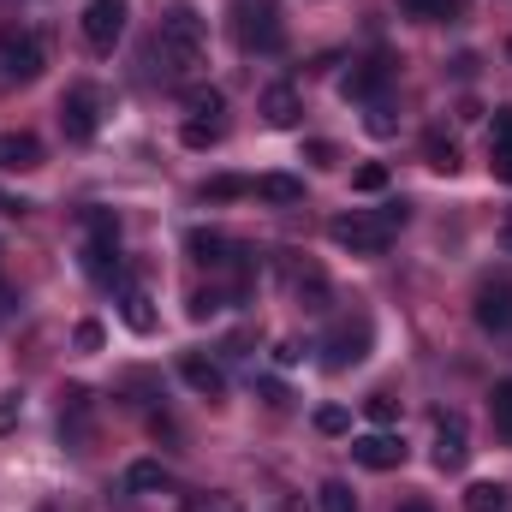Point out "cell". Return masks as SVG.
<instances>
[{
    "label": "cell",
    "mask_w": 512,
    "mask_h": 512,
    "mask_svg": "<svg viewBox=\"0 0 512 512\" xmlns=\"http://www.w3.org/2000/svg\"><path fill=\"white\" fill-rule=\"evenodd\" d=\"M399 227H405V203H382L376 215H370V209L334 215V221H328V239H334L340 251H352V256H382Z\"/></svg>",
    "instance_id": "1"
},
{
    "label": "cell",
    "mask_w": 512,
    "mask_h": 512,
    "mask_svg": "<svg viewBox=\"0 0 512 512\" xmlns=\"http://www.w3.org/2000/svg\"><path fill=\"white\" fill-rule=\"evenodd\" d=\"M155 48H161V60H167V72H173V78H179V72H197V66H203V54H209V30H203L197 6H185V0H179V6H167Z\"/></svg>",
    "instance_id": "2"
},
{
    "label": "cell",
    "mask_w": 512,
    "mask_h": 512,
    "mask_svg": "<svg viewBox=\"0 0 512 512\" xmlns=\"http://www.w3.org/2000/svg\"><path fill=\"white\" fill-rule=\"evenodd\" d=\"M233 42H239L245 54H280V48H286L280 6H274V0H239V6H233Z\"/></svg>",
    "instance_id": "3"
},
{
    "label": "cell",
    "mask_w": 512,
    "mask_h": 512,
    "mask_svg": "<svg viewBox=\"0 0 512 512\" xmlns=\"http://www.w3.org/2000/svg\"><path fill=\"white\" fill-rule=\"evenodd\" d=\"M84 274L90 280L120 274V221H114V209H84Z\"/></svg>",
    "instance_id": "4"
},
{
    "label": "cell",
    "mask_w": 512,
    "mask_h": 512,
    "mask_svg": "<svg viewBox=\"0 0 512 512\" xmlns=\"http://www.w3.org/2000/svg\"><path fill=\"white\" fill-rule=\"evenodd\" d=\"M48 66V42L36 30H12L0 36V90H18V84H36Z\"/></svg>",
    "instance_id": "5"
},
{
    "label": "cell",
    "mask_w": 512,
    "mask_h": 512,
    "mask_svg": "<svg viewBox=\"0 0 512 512\" xmlns=\"http://www.w3.org/2000/svg\"><path fill=\"white\" fill-rule=\"evenodd\" d=\"M370 340H376V328H370V316L358 310V316H340L334 328H328V340H322V370H352V364H364L370 358Z\"/></svg>",
    "instance_id": "6"
},
{
    "label": "cell",
    "mask_w": 512,
    "mask_h": 512,
    "mask_svg": "<svg viewBox=\"0 0 512 512\" xmlns=\"http://www.w3.org/2000/svg\"><path fill=\"white\" fill-rule=\"evenodd\" d=\"M96 108H102V102H96L90 84H72V90L60 96V131H66V143H90V137H96V126H102Z\"/></svg>",
    "instance_id": "7"
},
{
    "label": "cell",
    "mask_w": 512,
    "mask_h": 512,
    "mask_svg": "<svg viewBox=\"0 0 512 512\" xmlns=\"http://www.w3.org/2000/svg\"><path fill=\"white\" fill-rule=\"evenodd\" d=\"M78 24H84V42L96 54H114V42L126 36V0H90Z\"/></svg>",
    "instance_id": "8"
},
{
    "label": "cell",
    "mask_w": 512,
    "mask_h": 512,
    "mask_svg": "<svg viewBox=\"0 0 512 512\" xmlns=\"http://www.w3.org/2000/svg\"><path fill=\"white\" fill-rule=\"evenodd\" d=\"M280 274H286V286H292V298H298L304 310H328V274H322L316 262L280 256Z\"/></svg>",
    "instance_id": "9"
},
{
    "label": "cell",
    "mask_w": 512,
    "mask_h": 512,
    "mask_svg": "<svg viewBox=\"0 0 512 512\" xmlns=\"http://www.w3.org/2000/svg\"><path fill=\"white\" fill-rule=\"evenodd\" d=\"M387 78H393V60H387V54H370V60H358V66L346 72L340 96H346V102H382Z\"/></svg>",
    "instance_id": "10"
},
{
    "label": "cell",
    "mask_w": 512,
    "mask_h": 512,
    "mask_svg": "<svg viewBox=\"0 0 512 512\" xmlns=\"http://www.w3.org/2000/svg\"><path fill=\"white\" fill-rule=\"evenodd\" d=\"M471 316H477V328H483V334H507V328H512V286H507V280H483V286H477Z\"/></svg>",
    "instance_id": "11"
},
{
    "label": "cell",
    "mask_w": 512,
    "mask_h": 512,
    "mask_svg": "<svg viewBox=\"0 0 512 512\" xmlns=\"http://www.w3.org/2000/svg\"><path fill=\"white\" fill-rule=\"evenodd\" d=\"M465 459H471V441H465V417H459V411L435 417V465H441V471H465Z\"/></svg>",
    "instance_id": "12"
},
{
    "label": "cell",
    "mask_w": 512,
    "mask_h": 512,
    "mask_svg": "<svg viewBox=\"0 0 512 512\" xmlns=\"http://www.w3.org/2000/svg\"><path fill=\"white\" fill-rule=\"evenodd\" d=\"M352 459H358L364 471H399V465H405V447H399V435L370 429V435H358V441H352Z\"/></svg>",
    "instance_id": "13"
},
{
    "label": "cell",
    "mask_w": 512,
    "mask_h": 512,
    "mask_svg": "<svg viewBox=\"0 0 512 512\" xmlns=\"http://www.w3.org/2000/svg\"><path fill=\"white\" fill-rule=\"evenodd\" d=\"M42 167V143L30 131H0V173H36Z\"/></svg>",
    "instance_id": "14"
},
{
    "label": "cell",
    "mask_w": 512,
    "mask_h": 512,
    "mask_svg": "<svg viewBox=\"0 0 512 512\" xmlns=\"http://www.w3.org/2000/svg\"><path fill=\"white\" fill-rule=\"evenodd\" d=\"M179 376H185L191 393H203V399H221V393H227L221 364H215V358H203V352H185V358H179Z\"/></svg>",
    "instance_id": "15"
},
{
    "label": "cell",
    "mask_w": 512,
    "mask_h": 512,
    "mask_svg": "<svg viewBox=\"0 0 512 512\" xmlns=\"http://www.w3.org/2000/svg\"><path fill=\"white\" fill-rule=\"evenodd\" d=\"M185 251H191V262H203V268H233L239 256H233V239H221V233H185Z\"/></svg>",
    "instance_id": "16"
},
{
    "label": "cell",
    "mask_w": 512,
    "mask_h": 512,
    "mask_svg": "<svg viewBox=\"0 0 512 512\" xmlns=\"http://www.w3.org/2000/svg\"><path fill=\"white\" fill-rule=\"evenodd\" d=\"M298 114H304V108H298V90H292V84H274V90L262 96V120H268L274 131H292Z\"/></svg>",
    "instance_id": "17"
},
{
    "label": "cell",
    "mask_w": 512,
    "mask_h": 512,
    "mask_svg": "<svg viewBox=\"0 0 512 512\" xmlns=\"http://www.w3.org/2000/svg\"><path fill=\"white\" fill-rule=\"evenodd\" d=\"M489 167H495V179H512V108H495V126H489Z\"/></svg>",
    "instance_id": "18"
},
{
    "label": "cell",
    "mask_w": 512,
    "mask_h": 512,
    "mask_svg": "<svg viewBox=\"0 0 512 512\" xmlns=\"http://www.w3.org/2000/svg\"><path fill=\"white\" fill-rule=\"evenodd\" d=\"M60 435H66V441H84V435H90V393H84V387H66V405H60Z\"/></svg>",
    "instance_id": "19"
},
{
    "label": "cell",
    "mask_w": 512,
    "mask_h": 512,
    "mask_svg": "<svg viewBox=\"0 0 512 512\" xmlns=\"http://www.w3.org/2000/svg\"><path fill=\"white\" fill-rule=\"evenodd\" d=\"M120 310H126L131 334H155V298H149L143 286H126V292H120Z\"/></svg>",
    "instance_id": "20"
},
{
    "label": "cell",
    "mask_w": 512,
    "mask_h": 512,
    "mask_svg": "<svg viewBox=\"0 0 512 512\" xmlns=\"http://www.w3.org/2000/svg\"><path fill=\"white\" fill-rule=\"evenodd\" d=\"M251 197H262V203H304V185L292 173H262V179H251Z\"/></svg>",
    "instance_id": "21"
},
{
    "label": "cell",
    "mask_w": 512,
    "mask_h": 512,
    "mask_svg": "<svg viewBox=\"0 0 512 512\" xmlns=\"http://www.w3.org/2000/svg\"><path fill=\"white\" fill-rule=\"evenodd\" d=\"M489 423H495V435L512 447V376L495 382V393H489Z\"/></svg>",
    "instance_id": "22"
},
{
    "label": "cell",
    "mask_w": 512,
    "mask_h": 512,
    "mask_svg": "<svg viewBox=\"0 0 512 512\" xmlns=\"http://www.w3.org/2000/svg\"><path fill=\"white\" fill-rule=\"evenodd\" d=\"M126 489L131 495H155V489H167V465H155V459H137L126 471Z\"/></svg>",
    "instance_id": "23"
},
{
    "label": "cell",
    "mask_w": 512,
    "mask_h": 512,
    "mask_svg": "<svg viewBox=\"0 0 512 512\" xmlns=\"http://www.w3.org/2000/svg\"><path fill=\"white\" fill-rule=\"evenodd\" d=\"M423 155H429V167H435V173H459V143H453V137L429 131V137H423Z\"/></svg>",
    "instance_id": "24"
},
{
    "label": "cell",
    "mask_w": 512,
    "mask_h": 512,
    "mask_svg": "<svg viewBox=\"0 0 512 512\" xmlns=\"http://www.w3.org/2000/svg\"><path fill=\"white\" fill-rule=\"evenodd\" d=\"M399 12L417 18V24H447L459 12V0H399Z\"/></svg>",
    "instance_id": "25"
},
{
    "label": "cell",
    "mask_w": 512,
    "mask_h": 512,
    "mask_svg": "<svg viewBox=\"0 0 512 512\" xmlns=\"http://www.w3.org/2000/svg\"><path fill=\"white\" fill-rule=\"evenodd\" d=\"M185 108H191V120H227V96L221 90H185Z\"/></svg>",
    "instance_id": "26"
},
{
    "label": "cell",
    "mask_w": 512,
    "mask_h": 512,
    "mask_svg": "<svg viewBox=\"0 0 512 512\" xmlns=\"http://www.w3.org/2000/svg\"><path fill=\"white\" fill-rule=\"evenodd\" d=\"M465 512H507V489L501 483H471L465 489Z\"/></svg>",
    "instance_id": "27"
},
{
    "label": "cell",
    "mask_w": 512,
    "mask_h": 512,
    "mask_svg": "<svg viewBox=\"0 0 512 512\" xmlns=\"http://www.w3.org/2000/svg\"><path fill=\"white\" fill-rule=\"evenodd\" d=\"M233 197H251V179L221 173V179H209V185H203V203H233Z\"/></svg>",
    "instance_id": "28"
},
{
    "label": "cell",
    "mask_w": 512,
    "mask_h": 512,
    "mask_svg": "<svg viewBox=\"0 0 512 512\" xmlns=\"http://www.w3.org/2000/svg\"><path fill=\"white\" fill-rule=\"evenodd\" d=\"M316 501H322V512H358V501H352V489H346L340 477H328V483L316 489Z\"/></svg>",
    "instance_id": "29"
},
{
    "label": "cell",
    "mask_w": 512,
    "mask_h": 512,
    "mask_svg": "<svg viewBox=\"0 0 512 512\" xmlns=\"http://www.w3.org/2000/svg\"><path fill=\"white\" fill-rule=\"evenodd\" d=\"M227 137V120H185V143L191 149H209V143H221Z\"/></svg>",
    "instance_id": "30"
},
{
    "label": "cell",
    "mask_w": 512,
    "mask_h": 512,
    "mask_svg": "<svg viewBox=\"0 0 512 512\" xmlns=\"http://www.w3.org/2000/svg\"><path fill=\"white\" fill-rule=\"evenodd\" d=\"M364 411H370V423H376V429H393V423H399V399H393V393H370V399H364Z\"/></svg>",
    "instance_id": "31"
},
{
    "label": "cell",
    "mask_w": 512,
    "mask_h": 512,
    "mask_svg": "<svg viewBox=\"0 0 512 512\" xmlns=\"http://www.w3.org/2000/svg\"><path fill=\"white\" fill-rule=\"evenodd\" d=\"M316 429H322V435H346V429H352L346 405H322V411H316Z\"/></svg>",
    "instance_id": "32"
},
{
    "label": "cell",
    "mask_w": 512,
    "mask_h": 512,
    "mask_svg": "<svg viewBox=\"0 0 512 512\" xmlns=\"http://www.w3.org/2000/svg\"><path fill=\"white\" fill-rule=\"evenodd\" d=\"M352 185H358V191H387V167L382 161H364V167L352 173Z\"/></svg>",
    "instance_id": "33"
},
{
    "label": "cell",
    "mask_w": 512,
    "mask_h": 512,
    "mask_svg": "<svg viewBox=\"0 0 512 512\" xmlns=\"http://www.w3.org/2000/svg\"><path fill=\"white\" fill-rule=\"evenodd\" d=\"M185 512H245V507H239L233 495H191V501H185Z\"/></svg>",
    "instance_id": "34"
},
{
    "label": "cell",
    "mask_w": 512,
    "mask_h": 512,
    "mask_svg": "<svg viewBox=\"0 0 512 512\" xmlns=\"http://www.w3.org/2000/svg\"><path fill=\"white\" fill-rule=\"evenodd\" d=\"M304 155H310L316 167H340V149H334V143H322V137H316V143H304Z\"/></svg>",
    "instance_id": "35"
},
{
    "label": "cell",
    "mask_w": 512,
    "mask_h": 512,
    "mask_svg": "<svg viewBox=\"0 0 512 512\" xmlns=\"http://www.w3.org/2000/svg\"><path fill=\"white\" fill-rule=\"evenodd\" d=\"M370 131L376 137H393V108L387 102H370Z\"/></svg>",
    "instance_id": "36"
},
{
    "label": "cell",
    "mask_w": 512,
    "mask_h": 512,
    "mask_svg": "<svg viewBox=\"0 0 512 512\" xmlns=\"http://www.w3.org/2000/svg\"><path fill=\"white\" fill-rule=\"evenodd\" d=\"M221 310V292H191V316L203 322V316H215Z\"/></svg>",
    "instance_id": "37"
},
{
    "label": "cell",
    "mask_w": 512,
    "mask_h": 512,
    "mask_svg": "<svg viewBox=\"0 0 512 512\" xmlns=\"http://www.w3.org/2000/svg\"><path fill=\"white\" fill-rule=\"evenodd\" d=\"M18 411H24V405H18V393H0V435H6V429H18Z\"/></svg>",
    "instance_id": "38"
},
{
    "label": "cell",
    "mask_w": 512,
    "mask_h": 512,
    "mask_svg": "<svg viewBox=\"0 0 512 512\" xmlns=\"http://www.w3.org/2000/svg\"><path fill=\"white\" fill-rule=\"evenodd\" d=\"M298 358H304V352H298V346H292V340H280V346H274V364H280V370H292V364H298Z\"/></svg>",
    "instance_id": "39"
},
{
    "label": "cell",
    "mask_w": 512,
    "mask_h": 512,
    "mask_svg": "<svg viewBox=\"0 0 512 512\" xmlns=\"http://www.w3.org/2000/svg\"><path fill=\"white\" fill-rule=\"evenodd\" d=\"M78 346H84V352H96V346H102V328H96V322H84V328H78Z\"/></svg>",
    "instance_id": "40"
},
{
    "label": "cell",
    "mask_w": 512,
    "mask_h": 512,
    "mask_svg": "<svg viewBox=\"0 0 512 512\" xmlns=\"http://www.w3.org/2000/svg\"><path fill=\"white\" fill-rule=\"evenodd\" d=\"M24 209H30L24 197H6V191H0V215H24Z\"/></svg>",
    "instance_id": "41"
},
{
    "label": "cell",
    "mask_w": 512,
    "mask_h": 512,
    "mask_svg": "<svg viewBox=\"0 0 512 512\" xmlns=\"http://www.w3.org/2000/svg\"><path fill=\"white\" fill-rule=\"evenodd\" d=\"M501 251H512V215L501 221Z\"/></svg>",
    "instance_id": "42"
},
{
    "label": "cell",
    "mask_w": 512,
    "mask_h": 512,
    "mask_svg": "<svg viewBox=\"0 0 512 512\" xmlns=\"http://www.w3.org/2000/svg\"><path fill=\"white\" fill-rule=\"evenodd\" d=\"M399 512H435L429 501H399Z\"/></svg>",
    "instance_id": "43"
},
{
    "label": "cell",
    "mask_w": 512,
    "mask_h": 512,
    "mask_svg": "<svg viewBox=\"0 0 512 512\" xmlns=\"http://www.w3.org/2000/svg\"><path fill=\"white\" fill-rule=\"evenodd\" d=\"M0 310H6V286H0Z\"/></svg>",
    "instance_id": "44"
}]
</instances>
